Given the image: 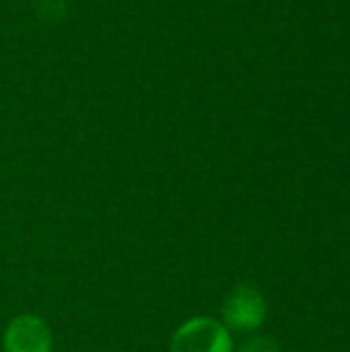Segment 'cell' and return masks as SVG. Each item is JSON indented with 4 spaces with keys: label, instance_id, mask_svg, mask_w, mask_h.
Returning a JSON list of instances; mask_svg holds the SVG:
<instances>
[{
    "label": "cell",
    "instance_id": "cell-1",
    "mask_svg": "<svg viewBox=\"0 0 350 352\" xmlns=\"http://www.w3.org/2000/svg\"><path fill=\"white\" fill-rule=\"evenodd\" d=\"M171 352H233V344L221 324L208 318H196L175 332Z\"/></svg>",
    "mask_w": 350,
    "mask_h": 352
},
{
    "label": "cell",
    "instance_id": "cell-2",
    "mask_svg": "<svg viewBox=\"0 0 350 352\" xmlns=\"http://www.w3.org/2000/svg\"><path fill=\"white\" fill-rule=\"evenodd\" d=\"M223 316L227 326L235 330H256L266 316V303L262 293L252 285H239L227 299Z\"/></svg>",
    "mask_w": 350,
    "mask_h": 352
},
{
    "label": "cell",
    "instance_id": "cell-3",
    "mask_svg": "<svg viewBox=\"0 0 350 352\" xmlns=\"http://www.w3.org/2000/svg\"><path fill=\"white\" fill-rule=\"evenodd\" d=\"M6 352H50L52 336L47 326L35 316L14 318L4 334Z\"/></svg>",
    "mask_w": 350,
    "mask_h": 352
},
{
    "label": "cell",
    "instance_id": "cell-4",
    "mask_svg": "<svg viewBox=\"0 0 350 352\" xmlns=\"http://www.w3.org/2000/svg\"><path fill=\"white\" fill-rule=\"evenodd\" d=\"M239 352H278V346H276L274 340H270L266 336H260V338L245 340Z\"/></svg>",
    "mask_w": 350,
    "mask_h": 352
}]
</instances>
